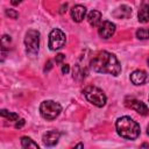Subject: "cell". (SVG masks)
I'll return each instance as SVG.
<instances>
[{"label":"cell","mask_w":149,"mask_h":149,"mask_svg":"<svg viewBox=\"0 0 149 149\" xmlns=\"http://www.w3.org/2000/svg\"><path fill=\"white\" fill-rule=\"evenodd\" d=\"M90 66L93 71L99 73H108L112 76H119L121 72V65L118 58L108 51H99L90 61Z\"/></svg>","instance_id":"obj_1"},{"label":"cell","mask_w":149,"mask_h":149,"mask_svg":"<svg viewBox=\"0 0 149 149\" xmlns=\"http://www.w3.org/2000/svg\"><path fill=\"white\" fill-rule=\"evenodd\" d=\"M115 128L118 134L126 140H135L139 137L141 130L140 125L129 116H121L116 120Z\"/></svg>","instance_id":"obj_2"},{"label":"cell","mask_w":149,"mask_h":149,"mask_svg":"<svg viewBox=\"0 0 149 149\" xmlns=\"http://www.w3.org/2000/svg\"><path fill=\"white\" fill-rule=\"evenodd\" d=\"M83 93L85 95V98L87 99V101H90L91 104H93L97 107H102L106 104V94L104 93L102 90H100L97 86H92L88 85L83 90Z\"/></svg>","instance_id":"obj_3"},{"label":"cell","mask_w":149,"mask_h":149,"mask_svg":"<svg viewBox=\"0 0 149 149\" xmlns=\"http://www.w3.org/2000/svg\"><path fill=\"white\" fill-rule=\"evenodd\" d=\"M62 112V106L54 100H44L40 105V113L45 120L56 119Z\"/></svg>","instance_id":"obj_4"},{"label":"cell","mask_w":149,"mask_h":149,"mask_svg":"<svg viewBox=\"0 0 149 149\" xmlns=\"http://www.w3.org/2000/svg\"><path fill=\"white\" fill-rule=\"evenodd\" d=\"M26 52L29 56H35L38 52L40 47V33L35 29H29L24 36Z\"/></svg>","instance_id":"obj_5"},{"label":"cell","mask_w":149,"mask_h":149,"mask_svg":"<svg viewBox=\"0 0 149 149\" xmlns=\"http://www.w3.org/2000/svg\"><path fill=\"white\" fill-rule=\"evenodd\" d=\"M65 34L61 29H52L51 33L49 34V48L52 51L59 50L61 48L64 47L65 44Z\"/></svg>","instance_id":"obj_6"},{"label":"cell","mask_w":149,"mask_h":149,"mask_svg":"<svg viewBox=\"0 0 149 149\" xmlns=\"http://www.w3.org/2000/svg\"><path fill=\"white\" fill-rule=\"evenodd\" d=\"M125 105L130 108L134 109L135 112H137L141 115H148L149 114V109L147 107V105L144 102H142L141 100H137L135 98H126L125 100Z\"/></svg>","instance_id":"obj_7"},{"label":"cell","mask_w":149,"mask_h":149,"mask_svg":"<svg viewBox=\"0 0 149 149\" xmlns=\"http://www.w3.org/2000/svg\"><path fill=\"white\" fill-rule=\"evenodd\" d=\"M98 33L101 38H109L115 33V24L111 21H104L99 24Z\"/></svg>","instance_id":"obj_8"},{"label":"cell","mask_w":149,"mask_h":149,"mask_svg":"<svg viewBox=\"0 0 149 149\" xmlns=\"http://www.w3.org/2000/svg\"><path fill=\"white\" fill-rule=\"evenodd\" d=\"M59 137H61V133L58 130H49L43 135L42 142L45 147H54L55 144H57Z\"/></svg>","instance_id":"obj_9"},{"label":"cell","mask_w":149,"mask_h":149,"mask_svg":"<svg viewBox=\"0 0 149 149\" xmlns=\"http://www.w3.org/2000/svg\"><path fill=\"white\" fill-rule=\"evenodd\" d=\"M86 15V7L81 5H76L71 8V17L74 22H81Z\"/></svg>","instance_id":"obj_10"},{"label":"cell","mask_w":149,"mask_h":149,"mask_svg":"<svg viewBox=\"0 0 149 149\" xmlns=\"http://www.w3.org/2000/svg\"><path fill=\"white\" fill-rule=\"evenodd\" d=\"M137 16H139V21L141 23L149 22V0H142Z\"/></svg>","instance_id":"obj_11"},{"label":"cell","mask_w":149,"mask_h":149,"mask_svg":"<svg viewBox=\"0 0 149 149\" xmlns=\"http://www.w3.org/2000/svg\"><path fill=\"white\" fill-rule=\"evenodd\" d=\"M148 80V74L143 70H135L130 74V81L134 85H142Z\"/></svg>","instance_id":"obj_12"},{"label":"cell","mask_w":149,"mask_h":149,"mask_svg":"<svg viewBox=\"0 0 149 149\" xmlns=\"http://www.w3.org/2000/svg\"><path fill=\"white\" fill-rule=\"evenodd\" d=\"M112 14L116 19H128L132 15V8L129 6H127V5H121Z\"/></svg>","instance_id":"obj_13"},{"label":"cell","mask_w":149,"mask_h":149,"mask_svg":"<svg viewBox=\"0 0 149 149\" xmlns=\"http://www.w3.org/2000/svg\"><path fill=\"white\" fill-rule=\"evenodd\" d=\"M87 21L92 27H97L101 23V13L98 10H91L87 15Z\"/></svg>","instance_id":"obj_14"},{"label":"cell","mask_w":149,"mask_h":149,"mask_svg":"<svg viewBox=\"0 0 149 149\" xmlns=\"http://www.w3.org/2000/svg\"><path fill=\"white\" fill-rule=\"evenodd\" d=\"M21 146H22V148H36V149H38V144L36 142H34L28 136L21 137Z\"/></svg>","instance_id":"obj_15"},{"label":"cell","mask_w":149,"mask_h":149,"mask_svg":"<svg viewBox=\"0 0 149 149\" xmlns=\"http://www.w3.org/2000/svg\"><path fill=\"white\" fill-rule=\"evenodd\" d=\"M1 115L6 119H8L9 121H17L19 120V115L16 113H13V112H8L6 109H1Z\"/></svg>","instance_id":"obj_16"},{"label":"cell","mask_w":149,"mask_h":149,"mask_svg":"<svg viewBox=\"0 0 149 149\" xmlns=\"http://www.w3.org/2000/svg\"><path fill=\"white\" fill-rule=\"evenodd\" d=\"M136 37L140 40L149 38V28H140L136 30Z\"/></svg>","instance_id":"obj_17"},{"label":"cell","mask_w":149,"mask_h":149,"mask_svg":"<svg viewBox=\"0 0 149 149\" xmlns=\"http://www.w3.org/2000/svg\"><path fill=\"white\" fill-rule=\"evenodd\" d=\"M6 15L9 16L10 19H17L19 13L15 9H6Z\"/></svg>","instance_id":"obj_18"},{"label":"cell","mask_w":149,"mask_h":149,"mask_svg":"<svg viewBox=\"0 0 149 149\" xmlns=\"http://www.w3.org/2000/svg\"><path fill=\"white\" fill-rule=\"evenodd\" d=\"M1 42H2V50H5L6 47L9 45V43H10V36H8V35H3Z\"/></svg>","instance_id":"obj_19"},{"label":"cell","mask_w":149,"mask_h":149,"mask_svg":"<svg viewBox=\"0 0 149 149\" xmlns=\"http://www.w3.org/2000/svg\"><path fill=\"white\" fill-rule=\"evenodd\" d=\"M65 59V56L63 55V54H58L57 56H56V58H55V61H56V63L57 64H62V62Z\"/></svg>","instance_id":"obj_20"},{"label":"cell","mask_w":149,"mask_h":149,"mask_svg":"<svg viewBox=\"0 0 149 149\" xmlns=\"http://www.w3.org/2000/svg\"><path fill=\"white\" fill-rule=\"evenodd\" d=\"M24 122H26V121H24L23 119H20V120H19V121L15 123V128H16V129L22 128V127H23V125H24Z\"/></svg>","instance_id":"obj_21"},{"label":"cell","mask_w":149,"mask_h":149,"mask_svg":"<svg viewBox=\"0 0 149 149\" xmlns=\"http://www.w3.org/2000/svg\"><path fill=\"white\" fill-rule=\"evenodd\" d=\"M69 71H70V66L68 64H63L62 65V72L63 73H68Z\"/></svg>","instance_id":"obj_22"},{"label":"cell","mask_w":149,"mask_h":149,"mask_svg":"<svg viewBox=\"0 0 149 149\" xmlns=\"http://www.w3.org/2000/svg\"><path fill=\"white\" fill-rule=\"evenodd\" d=\"M51 68H52V62H51V61H48V62L45 63V68H44V71H49Z\"/></svg>","instance_id":"obj_23"},{"label":"cell","mask_w":149,"mask_h":149,"mask_svg":"<svg viewBox=\"0 0 149 149\" xmlns=\"http://www.w3.org/2000/svg\"><path fill=\"white\" fill-rule=\"evenodd\" d=\"M66 7H68V3L63 5V6L61 7V10H59V13H61V14H63V13H64V10H66Z\"/></svg>","instance_id":"obj_24"},{"label":"cell","mask_w":149,"mask_h":149,"mask_svg":"<svg viewBox=\"0 0 149 149\" xmlns=\"http://www.w3.org/2000/svg\"><path fill=\"white\" fill-rule=\"evenodd\" d=\"M21 2H22V0H12V5H14V6H17Z\"/></svg>","instance_id":"obj_25"},{"label":"cell","mask_w":149,"mask_h":149,"mask_svg":"<svg viewBox=\"0 0 149 149\" xmlns=\"http://www.w3.org/2000/svg\"><path fill=\"white\" fill-rule=\"evenodd\" d=\"M142 147H149V144H147V143H143V144H142Z\"/></svg>","instance_id":"obj_26"},{"label":"cell","mask_w":149,"mask_h":149,"mask_svg":"<svg viewBox=\"0 0 149 149\" xmlns=\"http://www.w3.org/2000/svg\"><path fill=\"white\" fill-rule=\"evenodd\" d=\"M147 134L149 135V125H148V127H147Z\"/></svg>","instance_id":"obj_27"},{"label":"cell","mask_w":149,"mask_h":149,"mask_svg":"<svg viewBox=\"0 0 149 149\" xmlns=\"http://www.w3.org/2000/svg\"><path fill=\"white\" fill-rule=\"evenodd\" d=\"M148 63H149V59H148Z\"/></svg>","instance_id":"obj_28"}]
</instances>
